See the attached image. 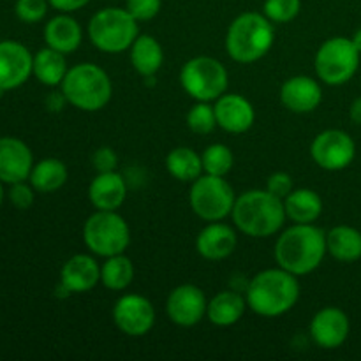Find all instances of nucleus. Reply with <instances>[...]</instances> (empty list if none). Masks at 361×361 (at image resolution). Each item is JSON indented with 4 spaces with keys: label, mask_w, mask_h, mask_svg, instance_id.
Returning <instances> with one entry per match:
<instances>
[{
    "label": "nucleus",
    "mask_w": 361,
    "mask_h": 361,
    "mask_svg": "<svg viewBox=\"0 0 361 361\" xmlns=\"http://www.w3.org/2000/svg\"><path fill=\"white\" fill-rule=\"evenodd\" d=\"M326 254V233L316 224H293L279 235L274 249L277 267L296 277L317 270Z\"/></svg>",
    "instance_id": "obj_1"
},
{
    "label": "nucleus",
    "mask_w": 361,
    "mask_h": 361,
    "mask_svg": "<svg viewBox=\"0 0 361 361\" xmlns=\"http://www.w3.org/2000/svg\"><path fill=\"white\" fill-rule=\"evenodd\" d=\"M245 300L247 307L257 316H284L300 300L298 277L281 267L259 271L249 282Z\"/></svg>",
    "instance_id": "obj_2"
},
{
    "label": "nucleus",
    "mask_w": 361,
    "mask_h": 361,
    "mask_svg": "<svg viewBox=\"0 0 361 361\" xmlns=\"http://www.w3.org/2000/svg\"><path fill=\"white\" fill-rule=\"evenodd\" d=\"M231 219L242 235L268 238L281 231L288 217L284 200L274 196L267 189H252L236 196Z\"/></svg>",
    "instance_id": "obj_3"
},
{
    "label": "nucleus",
    "mask_w": 361,
    "mask_h": 361,
    "mask_svg": "<svg viewBox=\"0 0 361 361\" xmlns=\"http://www.w3.org/2000/svg\"><path fill=\"white\" fill-rule=\"evenodd\" d=\"M274 42V23L263 13H242L229 25L226 51L235 62L254 63L270 51Z\"/></svg>",
    "instance_id": "obj_4"
},
{
    "label": "nucleus",
    "mask_w": 361,
    "mask_h": 361,
    "mask_svg": "<svg viewBox=\"0 0 361 361\" xmlns=\"http://www.w3.org/2000/svg\"><path fill=\"white\" fill-rule=\"evenodd\" d=\"M60 88L71 106L87 113L106 108L113 95L111 78L102 67L92 62L69 67Z\"/></svg>",
    "instance_id": "obj_5"
},
{
    "label": "nucleus",
    "mask_w": 361,
    "mask_h": 361,
    "mask_svg": "<svg viewBox=\"0 0 361 361\" xmlns=\"http://www.w3.org/2000/svg\"><path fill=\"white\" fill-rule=\"evenodd\" d=\"M88 39L102 53L118 55L140 35V21L126 7H102L88 21Z\"/></svg>",
    "instance_id": "obj_6"
},
{
    "label": "nucleus",
    "mask_w": 361,
    "mask_h": 361,
    "mask_svg": "<svg viewBox=\"0 0 361 361\" xmlns=\"http://www.w3.org/2000/svg\"><path fill=\"white\" fill-rule=\"evenodd\" d=\"M83 242L94 256L111 257L130 245V228L118 212L95 210L83 224Z\"/></svg>",
    "instance_id": "obj_7"
},
{
    "label": "nucleus",
    "mask_w": 361,
    "mask_h": 361,
    "mask_svg": "<svg viewBox=\"0 0 361 361\" xmlns=\"http://www.w3.org/2000/svg\"><path fill=\"white\" fill-rule=\"evenodd\" d=\"M180 85L194 101H217L228 92V69L214 56H194L183 63L180 71Z\"/></svg>",
    "instance_id": "obj_8"
},
{
    "label": "nucleus",
    "mask_w": 361,
    "mask_h": 361,
    "mask_svg": "<svg viewBox=\"0 0 361 361\" xmlns=\"http://www.w3.org/2000/svg\"><path fill=\"white\" fill-rule=\"evenodd\" d=\"M361 53L355 46L353 39L330 37L319 46L314 59L317 80L330 87H341L353 80L360 67Z\"/></svg>",
    "instance_id": "obj_9"
},
{
    "label": "nucleus",
    "mask_w": 361,
    "mask_h": 361,
    "mask_svg": "<svg viewBox=\"0 0 361 361\" xmlns=\"http://www.w3.org/2000/svg\"><path fill=\"white\" fill-rule=\"evenodd\" d=\"M236 194L224 176L201 175L190 183V210L204 222L224 221L235 207Z\"/></svg>",
    "instance_id": "obj_10"
},
{
    "label": "nucleus",
    "mask_w": 361,
    "mask_h": 361,
    "mask_svg": "<svg viewBox=\"0 0 361 361\" xmlns=\"http://www.w3.org/2000/svg\"><path fill=\"white\" fill-rule=\"evenodd\" d=\"M312 161L326 171H342L356 157V143L345 130L326 129L310 145Z\"/></svg>",
    "instance_id": "obj_11"
},
{
    "label": "nucleus",
    "mask_w": 361,
    "mask_h": 361,
    "mask_svg": "<svg viewBox=\"0 0 361 361\" xmlns=\"http://www.w3.org/2000/svg\"><path fill=\"white\" fill-rule=\"evenodd\" d=\"M115 326L127 337H145L155 324V309L145 296L129 293L116 300L113 305Z\"/></svg>",
    "instance_id": "obj_12"
},
{
    "label": "nucleus",
    "mask_w": 361,
    "mask_h": 361,
    "mask_svg": "<svg viewBox=\"0 0 361 361\" xmlns=\"http://www.w3.org/2000/svg\"><path fill=\"white\" fill-rule=\"evenodd\" d=\"M208 300L194 284L176 286L166 302V314L176 326L190 328L200 324L207 316Z\"/></svg>",
    "instance_id": "obj_13"
},
{
    "label": "nucleus",
    "mask_w": 361,
    "mask_h": 361,
    "mask_svg": "<svg viewBox=\"0 0 361 361\" xmlns=\"http://www.w3.org/2000/svg\"><path fill=\"white\" fill-rule=\"evenodd\" d=\"M34 71V55L18 41H0V90L21 87Z\"/></svg>",
    "instance_id": "obj_14"
},
{
    "label": "nucleus",
    "mask_w": 361,
    "mask_h": 361,
    "mask_svg": "<svg viewBox=\"0 0 361 361\" xmlns=\"http://www.w3.org/2000/svg\"><path fill=\"white\" fill-rule=\"evenodd\" d=\"M351 323L348 314L338 307H324L317 310L310 321V337L321 349H337L348 341Z\"/></svg>",
    "instance_id": "obj_15"
},
{
    "label": "nucleus",
    "mask_w": 361,
    "mask_h": 361,
    "mask_svg": "<svg viewBox=\"0 0 361 361\" xmlns=\"http://www.w3.org/2000/svg\"><path fill=\"white\" fill-rule=\"evenodd\" d=\"M34 168V155L27 143L13 136L0 137V182H25Z\"/></svg>",
    "instance_id": "obj_16"
},
{
    "label": "nucleus",
    "mask_w": 361,
    "mask_h": 361,
    "mask_svg": "<svg viewBox=\"0 0 361 361\" xmlns=\"http://www.w3.org/2000/svg\"><path fill=\"white\" fill-rule=\"evenodd\" d=\"M217 126L229 134H243L254 126L256 109L240 94H224L214 104Z\"/></svg>",
    "instance_id": "obj_17"
},
{
    "label": "nucleus",
    "mask_w": 361,
    "mask_h": 361,
    "mask_svg": "<svg viewBox=\"0 0 361 361\" xmlns=\"http://www.w3.org/2000/svg\"><path fill=\"white\" fill-rule=\"evenodd\" d=\"M101 282V264L94 254H74L60 270V284L71 295L88 293Z\"/></svg>",
    "instance_id": "obj_18"
},
{
    "label": "nucleus",
    "mask_w": 361,
    "mask_h": 361,
    "mask_svg": "<svg viewBox=\"0 0 361 361\" xmlns=\"http://www.w3.org/2000/svg\"><path fill=\"white\" fill-rule=\"evenodd\" d=\"M281 102L293 113H312L323 102V88L319 81L305 74L293 76L282 83Z\"/></svg>",
    "instance_id": "obj_19"
},
{
    "label": "nucleus",
    "mask_w": 361,
    "mask_h": 361,
    "mask_svg": "<svg viewBox=\"0 0 361 361\" xmlns=\"http://www.w3.org/2000/svg\"><path fill=\"white\" fill-rule=\"evenodd\" d=\"M238 245V235L222 221L207 222L196 236V250L203 259L222 261L231 256Z\"/></svg>",
    "instance_id": "obj_20"
},
{
    "label": "nucleus",
    "mask_w": 361,
    "mask_h": 361,
    "mask_svg": "<svg viewBox=\"0 0 361 361\" xmlns=\"http://www.w3.org/2000/svg\"><path fill=\"white\" fill-rule=\"evenodd\" d=\"M127 197V183L120 173H97L88 185V200L95 210L118 212Z\"/></svg>",
    "instance_id": "obj_21"
},
{
    "label": "nucleus",
    "mask_w": 361,
    "mask_h": 361,
    "mask_svg": "<svg viewBox=\"0 0 361 361\" xmlns=\"http://www.w3.org/2000/svg\"><path fill=\"white\" fill-rule=\"evenodd\" d=\"M44 41L49 48L71 55L76 51L83 41V30L78 20H74L69 13H60L51 18L44 27Z\"/></svg>",
    "instance_id": "obj_22"
},
{
    "label": "nucleus",
    "mask_w": 361,
    "mask_h": 361,
    "mask_svg": "<svg viewBox=\"0 0 361 361\" xmlns=\"http://www.w3.org/2000/svg\"><path fill=\"white\" fill-rule=\"evenodd\" d=\"M130 66L143 78H154L164 63V49L161 42L148 34H140L129 48Z\"/></svg>",
    "instance_id": "obj_23"
},
{
    "label": "nucleus",
    "mask_w": 361,
    "mask_h": 361,
    "mask_svg": "<svg viewBox=\"0 0 361 361\" xmlns=\"http://www.w3.org/2000/svg\"><path fill=\"white\" fill-rule=\"evenodd\" d=\"M245 309V296L238 295L236 291H221L208 302L207 317L215 326L228 328L242 319Z\"/></svg>",
    "instance_id": "obj_24"
},
{
    "label": "nucleus",
    "mask_w": 361,
    "mask_h": 361,
    "mask_svg": "<svg viewBox=\"0 0 361 361\" xmlns=\"http://www.w3.org/2000/svg\"><path fill=\"white\" fill-rule=\"evenodd\" d=\"M284 210L293 224H314L323 214V200L312 189H295L284 200Z\"/></svg>",
    "instance_id": "obj_25"
},
{
    "label": "nucleus",
    "mask_w": 361,
    "mask_h": 361,
    "mask_svg": "<svg viewBox=\"0 0 361 361\" xmlns=\"http://www.w3.org/2000/svg\"><path fill=\"white\" fill-rule=\"evenodd\" d=\"M326 249L341 263L361 259V231L353 226H335L326 233Z\"/></svg>",
    "instance_id": "obj_26"
},
{
    "label": "nucleus",
    "mask_w": 361,
    "mask_h": 361,
    "mask_svg": "<svg viewBox=\"0 0 361 361\" xmlns=\"http://www.w3.org/2000/svg\"><path fill=\"white\" fill-rule=\"evenodd\" d=\"M67 178H69V171H67V166L63 164L60 159L48 157L39 161L37 164H34L32 168L30 176V185L34 187L37 192H55V190L62 189L66 185Z\"/></svg>",
    "instance_id": "obj_27"
},
{
    "label": "nucleus",
    "mask_w": 361,
    "mask_h": 361,
    "mask_svg": "<svg viewBox=\"0 0 361 361\" xmlns=\"http://www.w3.org/2000/svg\"><path fill=\"white\" fill-rule=\"evenodd\" d=\"M67 71H69V67H67L66 55L49 48V46L39 49L34 55V71H32V74L46 87L62 85Z\"/></svg>",
    "instance_id": "obj_28"
},
{
    "label": "nucleus",
    "mask_w": 361,
    "mask_h": 361,
    "mask_svg": "<svg viewBox=\"0 0 361 361\" xmlns=\"http://www.w3.org/2000/svg\"><path fill=\"white\" fill-rule=\"evenodd\" d=\"M166 169L173 178L183 183H192L204 173L201 155L189 147L173 148L166 157Z\"/></svg>",
    "instance_id": "obj_29"
},
{
    "label": "nucleus",
    "mask_w": 361,
    "mask_h": 361,
    "mask_svg": "<svg viewBox=\"0 0 361 361\" xmlns=\"http://www.w3.org/2000/svg\"><path fill=\"white\" fill-rule=\"evenodd\" d=\"M134 281V264L123 254L106 257L101 264V282L109 291H126Z\"/></svg>",
    "instance_id": "obj_30"
},
{
    "label": "nucleus",
    "mask_w": 361,
    "mask_h": 361,
    "mask_svg": "<svg viewBox=\"0 0 361 361\" xmlns=\"http://www.w3.org/2000/svg\"><path fill=\"white\" fill-rule=\"evenodd\" d=\"M201 161H203V171L207 175L226 176L233 169L235 155H233L231 148L228 145L214 143L204 148Z\"/></svg>",
    "instance_id": "obj_31"
},
{
    "label": "nucleus",
    "mask_w": 361,
    "mask_h": 361,
    "mask_svg": "<svg viewBox=\"0 0 361 361\" xmlns=\"http://www.w3.org/2000/svg\"><path fill=\"white\" fill-rule=\"evenodd\" d=\"M187 126L194 134H200V136L214 133L215 127H219L214 106L210 102L196 101V104L187 113Z\"/></svg>",
    "instance_id": "obj_32"
},
{
    "label": "nucleus",
    "mask_w": 361,
    "mask_h": 361,
    "mask_svg": "<svg viewBox=\"0 0 361 361\" xmlns=\"http://www.w3.org/2000/svg\"><path fill=\"white\" fill-rule=\"evenodd\" d=\"M302 11V0H264L263 14L271 23H289Z\"/></svg>",
    "instance_id": "obj_33"
},
{
    "label": "nucleus",
    "mask_w": 361,
    "mask_h": 361,
    "mask_svg": "<svg viewBox=\"0 0 361 361\" xmlns=\"http://www.w3.org/2000/svg\"><path fill=\"white\" fill-rule=\"evenodd\" d=\"M48 0H16L14 13L23 23H37L48 13Z\"/></svg>",
    "instance_id": "obj_34"
},
{
    "label": "nucleus",
    "mask_w": 361,
    "mask_h": 361,
    "mask_svg": "<svg viewBox=\"0 0 361 361\" xmlns=\"http://www.w3.org/2000/svg\"><path fill=\"white\" fill-rule=\"evenodd\" d=\"M162 7V0H127L126 9L137 21L154 20Z\"/></svg>",
    "instance_id": "obj_35"
},
{
    "label": "nucleus",
    "mask_w": 361,
    "mask_h": 361,
    "mask_svg": "<svg viewBox=\"0 0 361 361\" xmlns=\"http://www.w3.org/2000/svg\"><path fill=\"white\" fill-rule=\"evenodd\" d=\"M267 190L274 194V196L281 197V200H286V197L295 190L293 176L286 171L271 173L270 178L267 180Z\"/></svg>",
    "instance_id": "obj_36"
},
{
    "label": "nucleus",
    "mask_w": 361,
    "mask_h": 361,
    "mask_svg": "<svg viewBox=\"0 0 361 361\" xmlns=\"http://www.w3.org/2000/svg\"><path fill=\"white\" fill-rule=\"evenodd\" d=\"M34 187L28 185L25 182H16V183H11V189H9V200L18 210H28V208L34 204Z\"/></svg>",
    "instance_id": "obj_37"
},
{
    "label": "nucleus",
    "mask_w": 361,
    "mask_h": 361,
    "mask_svg": "<svg viewBox=\"0 0 361 361\" xmlns=\"http://www.w3.org/2000/svg\"><path fill=\"white\" fill-rule=\"evenodd\" d=\"M92 164H94V169L97 173L116 171L118 155H116V152L111 147H101L92 155Z\"/></svg>",
    "instance_id": "obj_38"
},
{
    "label": "nucleus",
    "mask_w": 361,
    "mask_h": 361,
    "mask_svg": "<svg viewBox=\"0 0 361 361\" xmlns=\"http://www.w3.org/2000/svg\"><path fill=\"white\" fill-rule=\"evenodd\" d=\"M49 6L55 7L60 13H76V11L83 9L90 0H48Z\"/></svg>",
    "instance_id": "obj_39"
},
{
    "label": "nucleus",
    "mask_w": 361,
    "mask_h": 361,
    "mask_svg": "<svg viewBox=\"0 0 361 361\" xmlns=\"http://www.w3.org/2000/svg\"><path fill=\"white\" fill-rule=\"evenodd\" d=\"M66 104H69V102H67L66 95L62 94V90L53 92V94H49L48 97H46V108H48L49 111H53V113L62 111L63 106H66Z\"/></svg>",
    "instance_id": "obj_40"
},
{
    "label": "nucleus",
    "mask_w": 361,
    "mask_h": 361,
    "mask_svg": "<svg viewBox=\"0 0 361 361\" xmlns=\"http://www.w3.org/2000/svg\"><path fill=\"white\" fill-rule=\"evenodd\" d=\"M349 116H351L356 126H361V97L353 101L351 108H349Z\"/></svg>",
    "instance_id": "obj_41"
},
{
    "label": "nucleus",
    "mask_w": 361,
    "mask_h": 361,
    "mask_svg": "<svg viewBox=\"0 0 361 361\" xmlns=\"http://www.w3.org/2000/svg\"><path fill=\"white\" fill-rule=\"evenodd\" d=\"M353 42H355V46L358 48V51L361 53V27L358 28V30L355 32V35H353Z\"/></svg>",
    "instance_id": "obj_42"
},
{
    "label": "nucleus",
    "mask_w": 361,
    "mask_h": 361,
    "mask_svg": "<svg viewBox=\"0 0 361 361\" xmlns=\"http://www.w3.org/2000/svg\"><path fill=\"white\" fill-rule=\"evenodd\" d=\"M4 201V187H2V182H0V204H2Z\"/></svg>",
    "instance_id": "obj_43"
}]
</instances>
